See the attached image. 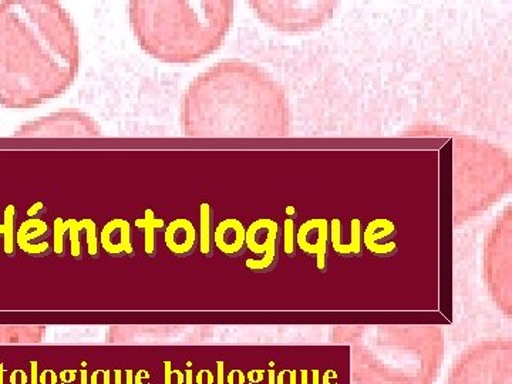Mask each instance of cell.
<instances>
[{
  "label": "cell",
  "instance_id": "6",
  "mask_svg": "<svg viewBox=\"0 0 512 384\" xmlns=\"http://www.w3.org/2000/svg\"><path fill=\"white\" fill-rule=\"evenodd\" d=\"M103 128L82 110L64 109L23 124L13 133L16 138H99Z\"/></svg>",
  "mask_w": 512,
  "mask_h": 384
},
{
  "label": "cell",
  "instance_id": "8",
  "mask_svg": "<svg viewBox=\"0 0 512 384\" xmlns=\"http://www.w3.org/2000/svg\"><path fill=\"white\" fill-rule=\"evenodd\" d=\"M82 231H86L87 241V252L92 258H99L100 255V242L99 235H97L96 222L90 220V218H84V220H62V218H56L53 222V251L57 255H64V237L69 234L70 241V255L76 259H82V238L80 234Z\"/></svg>",
  "mask_w": 512,
  "mask_h": 384
},
{
  "label": "cell",
  "instance_id": "20",
  "mask_svg": "<svg viewBox=\"0 0 512 384\" xmlns=\"http://www.w3.org/2000/svg\"><path fill=\"white\" fill-rule=\"evenodd\" d=\"M296 231H295V221L292 218H288L284 222V249L285 254L288 256H295L296 252Z\"/></svg>",
  "mask_w": 512,
  "mask_h": 384
},
{
  "label": "cell",
  "instance_id": "15",
  "mask_svg": "<svg viewBox=\"0 0 512 384\" xmlns=\"http://www.w3.org/2000/svg\"><path fill=\"white\" fill-rule=\"evenodd\" d=\"M45 335V326H0V345H35Z\"/></svg>",
  "mask_w": 512,
  "mask_h": 384
},
{
  "label": "cell",
  "instance_id": "12",
  "mask_svg": "<svg viewBox=\"0 0 512 384\" xmlns=\"http://www.w3.org/2000/svg\"><path fill=\"white\" fill-rule=\"evenodd\" d=\"M197 229L190 220L178 218L165 228V247L178 258H185L194 252L197 244Z\"/></svg>",
  "mask_w": 512,
  "mask_h": 384
},
{
  "label": "cell",
  "instance_id": "4",
  "mask_svg": "<svg viewBox=\"0 0 512 384\" xmlns=\"http://www.w3.org/2000/svg\"><path fill=\"white\" fill-rule=\"evenodd\" d=\"M350 343L353 384H436L446 348L431 326H384L357 330Z\"/></svg>",
  "mask_w": 512,
  "mask_h": 384
},
{
  "label": "cell",
  "instance_id": "9",
  "mask_svg": "<svg viewBox=\"0 0 512 384\" xmlns=\"http://www.w3.org/2000/svg\"><path fill=\"white\" fill-rule=\"evenodd\" d=\"M295 241L302 252L315 256L318 271L326 272L329 256V221L325 218H315L303 222L296 232Z\"/></svg>",
  "mask_w": 512,
  "mask_h": 384
},
{
  "label": "cell",
  "instance_id": "11",
  "mask_svg": "<svg viewBox=\"0 0 512 384\" xmlns=\"http://www.w3.org/2000/svg\"><path fill=\"white\" fill-rule=\"evenodd\" d=\"M99 242L104 252L111 256L134 255L130 222L121 218L111 220L104 225Z\"/></svg>",
  "mask_w": 512,
  "mask_h": 384
},
{
  "label": "cell",
  "instance_id": "14",
  "mask_svg": "<svg viewBox=\"0 0 512 384\" xmlns=\"http://www.w3.org/2000/svg\"><path fill=\"white\" fill-rule=\"evenodd\" d=\"M49 232V227L45 221L39 220V218H30V220L23 222L18 229L15 241L20 251L25 252L30 256H36V258H42V256L49 255L50 244L49 242H39V244H33V241L43 237Z\"/></svg>",
  "mask_w": 512,
  "mask_h": 384
},
{
  "label": "cell",
  "instance_id": "2",
  "mask_svg": "<svg viewBox=\"0 0 512 384\" xmlns=\"http://www.w3.org/2000/svg\"><path fill=\"white\" fill-rule=\"evenodd\" d=\"M128 20L148 56L168 64H190L222 45L232 22V3L133 0L128 3Z\"/></svg>",
  "mask_w": 512,
  "mask_h": 384
},
{
  "label": "cell",
  "instance_id": "21",
  "mask_svg": "<svg viewBox=\"0 0 512 384\" xmlns=\"http://www.w3.org/2000/svg\"><path fill=\"white\" fill-rule=\"evenodd\" d=\"M43 210H45V204H43V202H35V205L29 208L28 215L30 218H33Z\"/></svg>",
  "mask_w": 512,
  "mask_h": 384
},
{
  "label": "cell",
  "instance_id": "1",
  "mask_svg": "<svg viewBox=\"0 0 512 384\" xmlns=\"http://www.w3.org/2000/svg\"><path fill=\"white\" fill-rule=\"evenodd\" d=\"M80 64L79 30L62 3L0 2V106L35 109L63 96Z\"/></svg>",
  "mask_w": 512,
  "mask_h": 384
},
{
  "label": "cell",
  "instance_id": "16",
  "mask_svg": "<svg viewBox=\"0 0 512 384\" xmlns=\"http://www.w3.org/2000/svg\"><path fill=\"white\" fill-rule=\"evenodd\" d=\"M362 221L355 218L350 222V242L343 244L342 239L336 235L335 229L329 227V242H332V249L335 254L342 258H352V256H360L363 252L362 244Z\"/></svg>",
  "mask_w": 512,
  "mask_h": 384
},
{
  "label": "cell",
  "instance_id": "3",
  "mask_svg": "<svg viewBox=\"0 0 512 384\" xmlns=\"http://www.w3.org/2000/svg\"><path fill=\"white\" fill-rule=\"evenodd\" d=\"M265 89L249 67L234 63L215 67L185 93V136H261L266 128Z\"/></svg>",
  "mask_w": 512,
  "mask_h": 384
},
{
  "label": "cell",
  "instance_id": "19",
  "mask_svg": "<svg viewBox=\"0 0 512 384\" xmlns=\"http://www.w3.org/2000/svg\"><path fill=\"white\" fill-rule=\"evenodd\" d=\"M15 220L16 208L15 205H8L5 212H3V222L0 224V235L3 237V249L5 254L12 256L15 254Z\"/></svg>",
  "mask_w": 512,
  "mask_h": 384
},
{
  "label": "cell",
  "instance_id": "10",
  "mask_svg": "<svg viewBox=\"0 0 512 384\" xmlns=\"http://www.w3.org/2000/svg\"><path fill=\"white\" fill-rule=\"evenodd\" d=\"M396 234L397 228L393 221L386 218L370 221L362 232L363 247L376 258H392L397 252V244L393 241Z\"/></svg>",
  "mask_w": 512,
  "mask_h": 384
},
{
  "label": "cell",
  "instance_id": "5",
  "mask_svg": "<svg viewBox=\"0 0 512 384\" xmlns=\"http://www.w3.org/2000/svg\"><path fill=\"white\" fill-rule=\"evenodd\" d=\"M447 384H512L511 340H483L463 350L450 367Z\"/></svg>",
  "mask_w": 512,
  "mask_h": 384
},
{
  "label": "cell",
  "instance_id": "7",
  "mask_svg": "<svg viewBox=\"0 0 512 384\" xmlns=\"http://www.w3.org/2000/svg\"><path fill=\"white\" fill-rule=\"evenodd\" d=\"M245 247L256 256L245 262L248 271L255 274L271 272L278 264L279 247H281V228L278 222L269 218L252 222L245 234Z\"/></svg>",
  "mask_w": 512,
  "mask_h": 384
},
{
  "label": "cell",
  "instance_id": "13",
  "mask_svg": "<svg viewBox=\"0 0 512 384\" xmlns=\"http://www.w3.org/2000/svg\"><path fill=\"white\" fill-rule=\"evenodd\" d=\"M245 229L242 222L228 218L217 225L214 231V245L222 254L229 258H238L245 252Z\"/></svg>",
  "mask_w": 512,
  "mask_h": 384
},
{
  "label": "cell",
  "instance_id": "18",
  "mask_svg": "<svg viewBox=\"0 0 512 384\" xmlns=\"http://www.w3.org/2000/svg\"><path fill=\"white\" fill-rule=\"evenodd\" d=\"M136 227L144 231V251L154 256L157 252L156 231L164 227L163 220H157L153 210H146L144 218L136 220Z\"/></svg>",
  "mask_w": 512,
  "mask_h": 384
},
{
  "label": "cell",
  "instance_id": "17",
  "mask_svg": "<svg viewBox=\"0 0 512 384\" xmlns=\"http://www.w3.org/2000/svg\"><path fill=\"white\" fill-rule=\"evenodd\" d=\"M214 211L210 202H202L200 207V251L204 256L214 252Z\"/></svg>",
  "mask_w": 512,
  "mask_h": 384
}]
</instances>
